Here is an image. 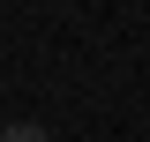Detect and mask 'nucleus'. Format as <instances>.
Returning a JSON list of instances; mask_svg holds the SVG:
<instances>
[{
	"instance_id": "1",
	"label": "nucleus",
	"mask_w": 150,
	"mask_h": 142,
	"mask_svg": "<svg viewBox=\"0 0 150 142\" xmlns=\"http://www.w3.org/2000/svg\"><path fill=\"white\" fill-rule=\"evenodd\" d=\"M0 142H53V135H45L38 120H8V127H0Z\"/></svg>"
}]
</instances>
